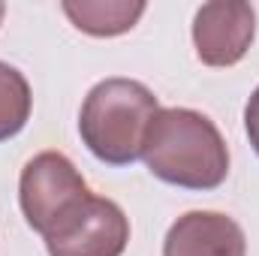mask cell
I'll return each instance as SVG.
<instances>
[{"label": "cell", "instance_id": "6da1fadb", "mask_svg": "<svg viewBox=\"0 0 259 256\" xmlns=\"http://www.w3.org/2000/svg\"><path fill=\"white\" fill-rule=\"evenodd\" d=\"M142 160L154 178L184 190H217L229 175L226 139L196 109H160L148 127Z\"/></svg>", "mask_w": 259, "mask_h": 256}, {"label": "cell", "instance_id": "7a4b0ae2", "mask_svg": "<svg viewBox=\"0 0 259 256\" xmlns=\"http://www.w3.org/2000/svg\"><path fill=\"white\" fill-rule=\"evenodd\" d=\"M160 112L157 97L136 78H106L94 84L81 103L78 133L88 151L109 163L130 166L145 151V136Z\"/></svg>", "mask_w": 259, "mask_h": 256}, {"label": "cell", "instance_id": "3957f363", "mask_svg": "<svg viewBox=\"0 0 259 256\" xmlns=\"http://www.w3.org/2000/svg\"><path fill=\"white\" fill-rule=\"evenodd\" d=\"M91 196L88 181L61 151H42L21 169L18 202L27 226L42 238Z\"/></svg>", "mask_w": 259, "mask_h": 256}, {"label": "cell", "instance_id": "277c9868", "mask_svg": "<svg viewBox=\"0 0 259 256\" xmlns=\"http://www.w3.org/2000/svg\"><path fill=\"white\" fill-rule=\"evenodd\" d=\"M42 241L49 256H121L130 241V220L118 202L91 193Z\"/></svg>", "mask_w": 259, "mask_h": 256}, {"label": "cell", "instance_id": "5b68a950", "mask_svg": "<svg viewBox=\"0 0 259 256\" xmlns=\"http://www.w3.org/2000/svg\"><path fill=\"white\" fill-rule=\"evenodd\" d=\"M256 36V12L241 0H211L196 9L193 46L205 66H235Z\"/></svg>", "mask_w": 259, "mask_h": 256}, {"label": "cell", "instance_id": "8992f818", "mask_svg": "<svg viewBox=\"0 0 259 256\" xmlns=\"http://www.w3.org/2000/svg\"><path fill=\"white\" fill-rule=\"evenodd\" d=\"M163 256H247V238L229 214L187 211L169 226Z\"/></svg>", "mask_w": 259, "mask_h": 256}, {"label": "cell", "instance_id": "52a82bcc", "mask_svg": "<svg viewBox=\"0 0 259 256\" xmlns=\"http://www.w3.org/2000/svg\"><path fill=\"white\" fill-rule=\"evenodd\" d=\"M66 18L88 36H121L139 24L145 15L142 0H64Z\"/></svg>", "mask_w": 259, "mask_h": 256}, {"label": "cell", "instance_id": "ba28073f", "mask_svg": "<svg viewBox=\"0 0 259 256\" xmlns=\"http://www.w3.org/2000/svg\"><path fill=\"white\" fill-rule=\"evenodd\" d=\"M30 109H33V94L24 72L0 61V142L24 130V124L30 121Z\"/></svg>", "mask_w": 259, "mask_h": 256}, {"label": "cell", "instance_id": "9c48e42d", "mask_svg": "<svg viewBox=\"0 0 259 256\" xmlns=\"http://www.w3.org/2000/svg\"><path fill=\"white\" fill-rule=\"evenodd\" d=\"M244 130H247V139H250L253 151L259 154V88L250 94V100L244 106Z\"/></svg>", "mask_w": 259, "mask_h": 256}, {"label": "cell", "instance_id": "30bf717a", "mask_svg": "<svg viewBox=\"0 0 259 256\" xmlns=\"http://www.w3.org/2000/svg\"><path fill=\"white\" fill-rule=\"evenodd\" d=\"M3 15H6V6H3V3H0V21H3Z\"/></svg>", "mask_w": 259, "mask_h": 256}]
</instances>
